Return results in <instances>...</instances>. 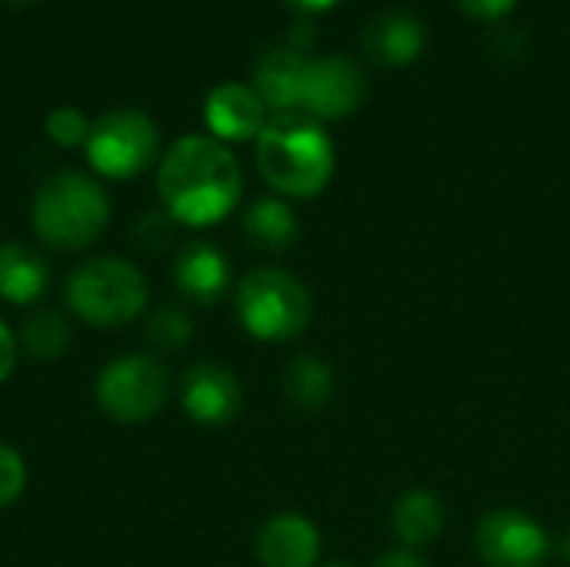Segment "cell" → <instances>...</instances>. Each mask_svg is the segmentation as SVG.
<instances>
[{
	"label": "cell",
	"instance_id": "cell-1",
	"mask_svg": "<svg viewBox=\"0 0 570 567\" xmlns=\"http://www.w3.org/2000/svg\"><path fill=\"white\" fill-rule=\"evenodd\" d=\"M157 190L164 211L187 227H210L224 221L244 190L240 164L217 137H180L160 157Z\"/></svg>",
	"mask_w": 570,
	"mask_h": 567
},
{
	"label": "cell",
	"instance_id": "cell-2",
	"mask_svg": "<svg viewBox=\"0 0 570 567\" xmlns=\"http://www.w3.org/2000/svg\"><path fill=\"white\" fill-rule=\"evenodd\" d=\"M257 167L274 190L314 197L334 174V144L321 120L301 110L274 114L257 137Z\"/></svg>",
	"mask_w": 570,
	"mask_h": 567
},
{
	"label": "cell",
	"instance_id": "cell-3",
	"mask_svg": "<svg viewBox=\"0 0 570 567\" xmlns=\"http://www.w3.org/2000/svg\"><path fill=\"white\" fill-rule=\"evenodd\" d=\"M30 217L47 247L83 251L107 231L110 201L94 177L80 170H60L40 184Z\"/></svg>",
	"mask_w": 570,
	"mask_h": 567
},
{
	"label": "cell",
	"instance_id": "cell-4",
	"mask_svg": "<svg viewBox=\"0 0 570 567\" xmlns=\"http://www.w3.org/2000/svg\"><path fill=\"white\" fill-rule=\"evenodd\" d=\"M67 304L90 328H120L147 307V281L124 257H94L67 277Z\"/></svg>",
	"mask_w": 570,
	"mask_h": 567
},
{
	"label": "cell",
	"instance_id": "cell-5",
	"mask_svg": "<svg viewBox=\"0 0 570 567\" xmlns=\"http://www.w3.org/2000/svg\"><path fill=\"white\" fill-rule=\"evenodd\" d=\"M237 314L257 341H291L311 324V294L281 267H254L237 284Z\"/></svg>",
	"mask_w": 570,
	"mask_h": 567
},
{
	"label": "cell",
	"instance_id": "cell-6",
	"mask_svg": "<svg viewBox=\"0 0 570 567\" xmlns=\"http://www.w3.org/2000/svg\"><path fill=\"white\" fill-rule=\"evenodd\" d=\"M83 147L97 174L110 180H127L154 164L160 150V130L144 110L117 107L90 120V137Z\"/></svg>",
	"mask_w": 570,
	"mask_h": 567
},
{
	"label": "cell",
	"instance_id": "cell-7",
	"mask_svg": "<svg viewBox=\"0 0 570 567\" xmlns=\"http://www.w3.org/2000/svg\"><path fill=\"white\" fill-rule=\"evenodd\" d=\"M94 394L100 411L110 414L114 421L140 424L164 411L170 394V374L157 358L127 354L100 371Z\"/></svg>",
	"mask_w": 570,
	"mask_h": 567
},
{
	"label": "cell",
	"instance_id": "cell-8",
	"mask_svg": "<svg viewBox=\"0 0 570 567\" xmlns=\"http://www.w3.org/2000/svg\"><path fill=\"white\" fill-rule=\"evenodd\" d=\"M474 548L484 567H544L551 555L548 531L518 508L488 511L478 521Z\"/></svg>",
	"mask_w": 570,
	"mask_h": 567
},
{
	"label": "cell",
	"instance_id": "cell-9",
	"mask_svg": "<svg viewBox=\"0 0 570 567\" xmlns=\"http://www.w3.org/2000/svg\"><path fill=\"white\" fill-rule=\"evenodd\" d=\"M367 97V77L351 57H317L307 60L301 80V114L314 120H334L354 114Z\"/></svg>",
	"mask_w": 570,
	"mask_h": 567
},
{
	"label": "cell",
	"instance_id": "cell-10",
	"mask_svg": "<svg viewBox=\"0 0 570 567\" xmlns=\"http://www.w3.org/2000/svg\"><path fill=\"white\" fill-rule=\"evenodd\" d=\"M204 120L210 134L224 144V140H250V137L257 140L271 117L254 87L220 84L204 100Z\"/></svg>",
	"mask_w": 570,
	"mask_h": 567
},
{
	"label": "cell",
	"instance_id": "cell-11",
	"mask_svg": "<svg viewBox=\"0 0 570 567\" xmlns=\"http://www.w3.org/2000/svg\"><path fill=\"white\" fill-rule=\"evenodd\" d=\"M184 411L197 424H227L240 411V384L220 364H194L180 388Z\"/></svg>",
	"mask_w": 570,
	"mask_h": 567
},
{
	"label": "cell",
	"instance_id": "cell-12",
	"mask_svg": "<svg viewBox=\"0 0 570 567\" xmlns=\"http://www.w3.org/2000/svg\"><path fill=\"white\" fill-rule=\"evenodd\" d=\"M257 561L264 567H314L321 558V535L301 515H277L257 531Z\"/></svg>",
	"mask_w": 570,
	"mask_h": 567
},
{
	"label": "cell",
	"instance_id": "cell-13",
	"mask_svg": "<svg viewBox=\"0 0 570 567\" xmlns=\"http://www.w3.org/2000/svg\"><path fill=\"white\" fill-rule=\"evenodd\" d=\"M307 57L294 47H274L254 63V90L274 114L301 110V80Z\"/></svg>",
	"mask_w": 570,
	"mask_h": 567
},
{
	"label": "cell",
	"instance_id": "cell-14",
	"mask_svg": "<svg viewBox=\"0 0 570 567\" xmlns=\"http://www.w3.org/2000/svg\"><path fill=\"white\" fill-rule=\"evenodd\" d=\"M174 284L184 297H190L194 304H214L224 297L227 284H230V264L227 257L207 244V241H190L174 264Z\"/></svg>",
	"mask_w": 570,
	"mask_h": 567
},
{
	"label": "cell",
	"instance_id": "cell-15",
	"mask_svg": "<svg viewBox=\"0 0 570 567\" xmlns=\"http://www.w3.org/2000/svg\"><path fill=\"white\" fill-rule=\"evenodd\" d=\"M424 50V27L414 13L407 10H387L377 13L367 27H364V53L374 63L384 67H404L411 60H417V53Z\"/></svg>",
	"mask_w": 570,
	"mask_h": 567
},
{
	"label": "cell",
	"instance_id": "cell-16",
	"mask_svg": "<svg viewBox=\"0 0 570 567\" xmlns=\"http://www.w3.org/2000/svg\"><path fill=\"white\" fill-rule=\"evenodd\" d=\"M47 287V264L23 244H0V297L7 304H30Z\"/></svg>",
	"mask_w": 570,
	"mask_h": 567
},
{
	"label": "cell",
	"instance_id": "cell-17",
	"mask_svg": "<svg viewBox=\"0 0 570 567\" xmlns=\"http://www.w3.org/2000/svg\"><path fill=\"white\" fill-rule=\"evenodd\" d=\"M444 531V505L431 491H407L394 505V535L414 551L438 541Z\"/></svg>",
	"mask_w": 570,
	"mask_h": 567
},
{
	"label": "cell",
	"instance_id": "cell-18",
	"mask_svg": "<svg viewBox=\"0 0 570 567\" xmlns=\"http://www.w3.org/2000/svg\"><path fill=\"white\" fill-rule=\"evenodd\" d=\"M244 234L264 251H287L297 241V217L277 197H261L244 214Z\"/></svg>",
	"mask_w": 570,
	"mask_h": 567
},
{
	"label": "cell",
	"instance_id": "cell-19",
	"mask_svg": "<svg viewBox=\"0 0 570 567\" xmlns=\"http://www.w3.org/2000/svg\"><path fill=\"white\" fill-rule=\"evenodd\" d=\"M284 394L304 411H321L334 398V371L317 358H294L284 368Z\"/></svg>",
	"mask_w": 570,
	"mask_h": 567
},
{
	"label": "cell",
	"instance_id": "cell-20",
	"mask_svg": "<svg viewBox=\"0 0 570 567\" xmlns=\"http://www.w3.org/2000/svg\"><path fill=\"white\" fill-rule=\"evenodd\" d=\"M20 341H23V351L37 361H57L67 348H70V324L60 311H33L27 321H23V331H20Z\"/></svg>",
	"mask_w": 570,
	"mask_h": 567
},
{
	"label": "cell",
	"instance_id": "cell-21",
	"mask_svg": "<svg viewBox=\"0 0 570 567\" xmlns=\"http://www.w3.org/2000/svg\"><path fill=\"white\" fill-rule=\"evenodd\" d=\"M194 334L190 317L177 307H160L157 314H150L147 321V341L160 351H177L180 344H187Z\"/></svg>",
	"mask_w": 570,
	"mask_h": 567
},
{
	"label": "cell",
	"instance_id": "cell-22",
	"mask_svg": "<svg viewBox=\"0 0 570 567\" xmlns=\"http://www.w3.org/2000/svg\"><path fill=\"white\" fill-rule=\"evenodd\" d=\"M47 137L60 147H80L90 137V120L77 107H57L47 114Z\"/></svg>",
	"mask_w": 570,
	"mask_h": 567
},
{
	"label": "cell",
	"instance_id": "cell-23",
	"mask_svg": "<svg viewBox=\"0 0 570 567\" xmlns=\"http://www.w3.org/2000/svg\"><path fill=\"white\" fill-rule=\"evenodd\" d=\"M23 485H27L23 458L10 444H0V508L13 505L23 495Z\"/></svg>",
	"mask_w": 570,
	"mask_h": 567
},
{
	"label": "cell",
	"instance_id": "cell-24",
	"mask_svg": "<svg viewBox=\"0 0 570 567\" xmlns=\"http://www.w3.org/2000/svg\"><path fill=\"white\" fill-rule=\"evenodd\" d=\"M134 234H137L140 247H147V251H164V247L174 241V217H170L167 211H150V214H144V217L137 221Z\"/></svg>",
	"mask_w": 570,
	"mask_h": 567
},
{
	"label": "cell",
	"instance_id": "cell-25",
	"mask_svg": "<svg viewBox=\"0 0 570 567\" xmlns=\"http://www.w3.org/2000/svg\"><path fill=\"white\" fill-rule=\"evenodd\" d=\"M518 0H458V7L478 20H494V17H504Z\"/></svg>",
	"mask_w": 570,
	"mask_h": 567
},
{
	"label": "cell",
	"instance_id": "cell-26",
	"mask_svg": "<svg viewBox=\"0 0 570 567\" xmlns=\"http://www.w3.org/2000/svg\"><path fill=\"white\" fill-rule=\"evenodd\" d=\"M13 364H17V341H13V334L7 331V324L0 321V384L10 378Z\"/></svg>",
	"mask_w": 570,
	"mask_h": 567
},
{
	"label": "cell",
	"instance_id": "cell-27",
	"mask_svg": "<svg viewBox=\"0 0 570 567\" xmlns=\"http://www.w3.org/2000/svg\"><path fill=\"white\" fill-rule=\"evenodd\" d=\"M374 567H428L414 551H391V555H381Z\"/></svg>",
	"mask_w": 570,
	"mask_h": 567
},
{
	"label": "cell",
	"instance_id": "cell-28",
	"mask_svg": "<svg viewBox=\"0 0 570 567\" xmlns=\"http://www.w3.org/2000/svg\"><path fill=\"white\" fill-rule=\"evenodd\" d=\"M287 3L307 17V13H317V10H327V7H334L337 0H287Z\"/></svg>",
	"mask_w": 570,
	"mask_h": 567
},
{
	"label": "cell",
	"instance_id": "cell-29",
	"mask_svg": "<svg viewBox=\"0 0 570 567\" xmlns=\"http://www.w3.org/2000/svg\"><path fill=\"white\" fill-rule=\"evenodd\" d=\"M561 555H564V561H570V531L564 535V541H561Z\"/></svg>",
	"mask_w": 570,
	"mask_h": 567
},
{
	"label": "cell",
	"instance_id": "cell-30",
	"mask_svg": "<svg viewBox=\"0 0 570 567\" xmlns=\"http://www.w3.org/2000/svg\"><path fill=\"white\" fill-rule=\"evenodd\" d=\"M324 567H354V565H347V561H331V565H324Z\"/></svg>",
	"mask_w": 570,
	"mask_h": 567
},
{
	"label": "cell",
	"instance_id": "cell-31",
	"mask_svg": "<svg viewBox=\"0 0 570 567\" xmlns=\"http://www.w3.org/2000/svg\"><path fill=\"white\" fill-rule=\"evenodd\" d=\"M10 3H37V0H10Z\"/></svg>",
	"mask_w": 570,
	"mask_h": 567
}]
</instances>
